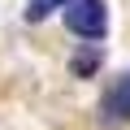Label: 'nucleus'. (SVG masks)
I'll list each match as a JSON object with an SVG mask.
<instances>
[{
    "label": "nucleus",
    "mask_w": 130,
    "mask_h": 130,
    "mask_svg": "<svg viewBox=\"0 0 130 130\" xmlns=\"http://www.w3.org/2000/svg\"><path fill=\"white\" fill-rule=\"evenodd\" d=\"M65 26L78 39H104L108 35V9L104 0H70L65 5Z\"/></svg>",
    "instance_id": "nucleus-1"
},
{
    "label": "nucleus",
    "mask_w": 130,
    "mask_h": 130,
    "mask_svg": "<svg viewBox=\"0 0 130 130\" xmlns=\"http://www.w3.org/2000/svg\"><path fill=\"white\" fill-rule=\"evenodd\" d=\"M100 113H104V121H130V74H121V78L104 91Z\"/></svg>",
    "instance_id": "nucleus-2"
},
{
    "label": "nucleus",
    "mask_w": 130,
    "mask_h": 130,
    "mask_svg": "<svg viewBox=\"0 0 130 130\" xmlns=\"http://www.w3.org/2000/svg\"><path fill=\"white\" fill-rule=\"evenodd\" d=\"M95 65H100V52H83V56L74 61V74H91Z\"/></svg>",
    "instance_id": "nucleus-4"
},
{
    "label": "nucleus",
    "mask_w": 130,
    "mask_h": 130,
    "mask_svg": "<svg viewBox=\"0 0 130 130\" xmlns=\"http://www.w3.org/2000/svg\"><path fill=\"white\" fill-rule=\"evenodd\" d=\"M70 0H26V18L30 22H43V18H52L56 9H65Z\"/></svg>",
    "instance_id": "nucleus-3"
}]
</instances>
